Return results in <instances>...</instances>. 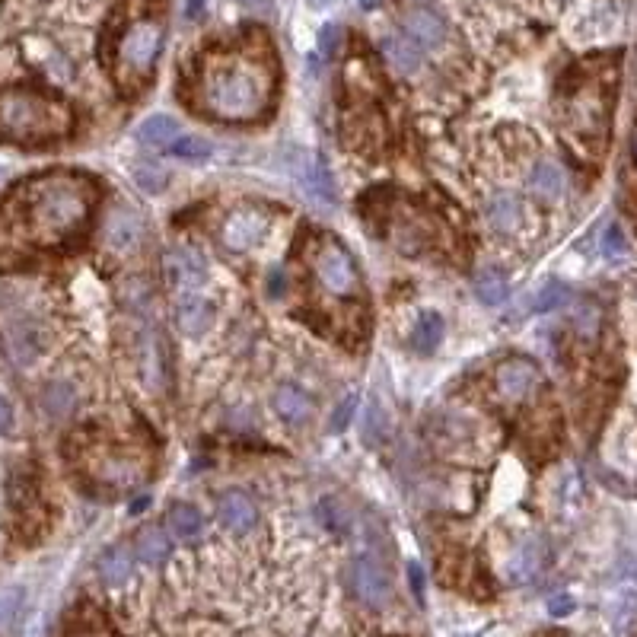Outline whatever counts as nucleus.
Returning <instances> with one entry per match:
<instances>
[{"mask_svg":"<svg viewBox=\"0 0 637 637\" xmlns=\"http://www.w3.org/2000/svg\"><path fill=\"white\" fill-rule=\"evenodd\" d=\"M99 188L83 172H42L20 182L0 201V268L58 252L83 236L93 217Z\"/></svg>","mask_w":637,"mask_h":637,"instance_id":"obj_1","label":"nucleus"},{"mask_svg":"<svg viewBox=\"0 0 637 637\" xmlns=\"http://www.w3.org/2000/svg\"><path fill=\"white\" fill-rule=\"evenodd\" d=\"M274 64L262 51L233 48L204 58L195 80V106L220 122H255L271 109Z\"/></svg>","mask_w":637,"mask_h":637,"instance_id":"obj_2","label":"nucleus"},{"mask_svg":"<svg viewBox=\"0 0 637 637\" xmlns=\"http://www.w3.org/2000/svg\"><path fill=\"white\" fill-rule=\"evenodd\" d=\"M74 125L71 109L58 96L36 90H0V137L16 144L58 141Z\"/></svg>","mask_w":637,"mask_h":637,"instance_id":"obj_3","label":"nucleus"},{"mask_svg":"<svg viewBox=\"0 0 637 637\" xmlns=\"http://www.w3.org/2000/svg\"><path fill=\"white\" fill-rule=\"evenodd\" d=\"M163 36L166 29L157 16H137V20H131L122 29V36H118L112 51L115 80L122 90H137L144 80H150L153 64H157L163 51Z\"/></svg>","mask_w":637,"mask_h":637,"instance_id":"obj_4","label":"nucleus"},{"mask_svg":"<svg viewBox=\"0 0 637 637\" xmlns=\"http://www.w3.org/2000/svg\"><path fill=\"white\" fill-rule=\"evenodd\" d=\"M313 274H316V284L322 287V294H329L335 300H351L360 294V271L354 265V258L332 236H322L316 243Z\"/></svg>","mask_w":637,"mask_h":637,"instance_id":"obj_5","label":"nucleus"},{"mask_svg":"<svg viewBox=\"0 0 637 637\" xmlns=\"http://www.w3.org/2000/svg\"><path fill=\"white\" fill-rule=\"evenodd\" d=\"M163 278L166 284L176 290V294H192V290H201L208 271H204V258L188 249V246H172L163 252Z\"/></svg>","mask_w":637,"mask_h":637,"instance_id":"obj_6","label":"nucleus"},{"mask_svg":"<svg viewBox=\"0 0 637 637\" xmlns=\"http://www.w3.org/2000/svg\"><path fill=\"white\" fill-rule=\"evenodd\" d=\"M351 587H354L357 599L367 602L370 609H383L392 599V580L386 574V567L370 555L357 558L351 564Z\"/></svg>","mask_w":637,"mask_h":637,"instance_id":"obj_7","label":"nucleus"},{"mask_svg":"<svg viewBox=\"0 0 637 637\" xmlns=\"http://www.w3.org/2000/svg\"><path fill=\"white\" fill-rule=\"evenodd\" d=\"M494 386L507 402H523L539 386V367L529 357H510L494 370Z\"/></svg>","mask_w":637,"mask_h":637,"instance_id":"obj_8","label":"nucleus"},{"mask_svg":"<svg viewBox=\"0 0 637 637\" xmlns=\"http://www.w3.org/2000/svg\"><path fill=\"white\" fill-rule=\"evenodd\" d=\"M268 233V217L255 208H239L223 220V243L233 252H246L258 246Z\"/></svg>","mask_w":637,"mask_h":637,"instance_id":"obj_9","label":"nucleus"},{"mask_svg":"<svg viewBox=\"0 0 637 637\" xmlns=\"http://www.w3.org/2000/svg\"><path fill=\"white\" fill-rule=\"evenodd\" d=\"M102 236H106V246L115 255H128L144 243V217L125 208V204H118V208L106 217V230H102Z\"/></svg>","mask_w":637,"mask_h":637,"instance_id":"obj_10","label":"nucleus"},{"mask_svg":"<svg viewBox=\"0 0 637 637\" xmlns=\"http://www.w3.org/2000/svg\"><path fill=\"white\" fill-rule=\"evenodd\" d=\"M545 558H548V548H545V539L542 536L523 539L520 545L513 548V555L507 561V580L510 583H529V580H536L539 571L545 567Z\"/></svg>","mask_w":637,"mask_h":637,"instance_id":"obj_11","label":"nucleus"},{"mask_svg":"<svg viewBox=\"0 0 637 637\" xmlns=\"http://www.w3.org/2000/svg\"><path fill=\"white\" fill-rule=\"evenodd\" d=\"M90 472L106 481V485H134L141 481V466L134 462L131 453L122 450H102L90 459Z\"/></svg>","mask_w":637,"mask_h":637,"instance_id":"obj_12","label":"nucleus"},{"mask_svg":"<svg viewBox=\"0 0 637 637\" xmlns=\"http://www.w3.org/2000/svg\"><path fill=\"white\" fill-rule=\"evenodd\" d=\"M214 319L211 300L192 290V294H176V322L185 335H204Z\"/></svg>","mask_w":637,"mask_h":637,"instance_id":"obj_13","label":"nucleus"},{"mask_svg":"<svg viewBox=\"0 0 637 637\" xmlns=\"http://www.w3.org/2000/svg\"><path fill=\"white\" fill-rule=\"evenodd\" d=\"M217 516L220 523L227 526L230 532H252V526L258 523V510L252 504V497L243 494V491H227L220 494V504H217Z\"/></svg>","mask_w":637,"mask_h":637,"instance_id":"obj_14","label":"nucleus"},{"mask_svg":"<svg viewBox=\"0 0 637 637\" xmlns=\"http://www.w3.org/2000/svg\"><path fill=\"white\" fill-rule=\"evenodd\" d=\"M571 125L587 134V137H599L606 131V102H602L599 93H577L571 102Z\"/></svg>","mask_w":637,"mask_h":637,"instance_id":"obj_15","label":"nucleus"},{"mask_svg":"<svg viewBox=\"0 0 637 637\" xmlns=\"http://www.w3.org/2000/svg\"><path fill=\"white\" fill-rule=\"evenodd\" d=\"M402 26H405V36L415 39L421 48H440L446 42V23L430 10H411L402 20Z\"/></svg>","mask_w":637,"mask_h":637,"instance_id":"obj_16","label":"nucleus"},{"mask_svg":"<svg viewBox=\"0 0 637 637\" xmlns=\"http://www.w3.org/2000/svg\"><path fill=\"white\" fill-rule=\"evenodd\" d=\"M485 217L491 223V230L510 236V233L520 230V223H523V204L510 192H497L485 204Z\"/></svg>","mask_w":637,"mask_h":637,"instance_id":"obj_17","label":"nucleus"},{"mask_svg":"<svg viewBox=\"0 0 637 637\" xmlns=\"http://www.w3.org/2000/svg\"><path fill=\"white\" fill-rule=\"evenodd\" d=\"M383 55L399 74H415L424 64V48L408 36H386L383 39Z\"/></svg>","mask_w":637,"mask_h":637,"instance_id":"obj_18","label":"nucleus"},{"mask_svg":"<svg viewBox=\"0 0 637 637\" xmlns=\"http://www.w3.org/2000/svg\"><path fill=\"white\" fill-rule=\"evenodd\" d=\"M529 192L539 201H558L564 195V169L552 160L536 163V169H532L529 176Z\"/></svg>","mask_w":637,"mask_h":637,"instance_id":"obj_19","label":"nucleus"},{"mask_svg":"<svg viewBox=\"0 0 637 637\" xmlns=\"http://www.w3.org/2000/svg\"><path fill=\"white\" fill-rule=\"evenodd\" d=\"M172 552V542L166 536V529L160 526H144L141 532H137V539H134V555L141 558L144 564L150 567H157L169 558Z\"/></svg>","mask_w":637,"mask_h":637,"instance_id":"obj_20","label":"nucleus"},{"mask_svg":"<svg viewBox=\"0 0 637 637\" xmlns=\"http://www.w3.org/2000/svg\"><path fill=\"white\" fill-rule=\"evenodd\" d=\"M274 411L287 421V424H306L309 421V399L306 392L297 389V386H281L278 392H274Z\"/></svg>","mask_w":637,"mask_h":637,"instance_id":"obj_21","label":"nucleus"},{"mask_svg":"<svg viewBox=\"0 0 637 637\" xmlns=\"http://www.w3.org/2000/svg\"><path fill=\"white\" fill-rule=\"evenodd\" d=\"M137 141L147 147H172L179 141V122L169 115H153L137 128Z\"/></svg>","mask_w":637,"mask_h":637,"instance_id":"obj_22","label":"nucleus"},{"mask_svg":"<svg viewBox=\"0 0 637 637\" xmlns=\"http://www.w3.org/2000/svg\"><path fill=\"white\" fill-rule=\"evenodd\" d=\"M134 571V561H131V552H125L122 545L109 548V552H102L99 558V577L109 583V587H122V583H128Z\"/></svg>","mask_w":637,"mask_h":637,"instance_id":"obj_23","label":"nucleus"},{"mask_svg":"<svg viewBox=\"0 0 637 637\" xmlns=\"http://www.w3.org/2000/svg\"><path fill=\"white\" fill-rule=\"evenodd\" d=\"M166 526L176 532V536L182 539V542H195L198 536H201V529H204V520H201V513H198V507H192V504H176L169 510V516H166Z\"/></svg>","mask_w":637,"mask_h":637,"instance_id":"obj_24","label":"nucleus"},{"mask_svg":"<svg viewBox=\"0 0 637 637\" xmlns=\"http://www.w3.org/2000/svg\"><path fill=\"white\" fill-rule=\"evenodd\" d=\"M475 297L481 303H488V306H501L510 297V284L504 278V271H497V268L481 271L475 278Z\"/></svg>","mask_w":637,"mask_h":637,"instance_id":"obj_25","label":"nucleus"},{"mask_svg":"<svg viewBox=\"0 0 637 637\" xmlns=\"http://www.w3.org/2000/svg\"><path fill=\"white\" fill-rule=\"evenodd\" d=\"M443 341V319L440 313H421L418 322H415V332H411V344L421 351V354H430L437 348V344Z\"/></svg>","mask_w":637,"mask_h":637,"instance_id":"obj_26","label":"nucleus"},{"mask_svg":"<svg viewBox=\"0 0 637 637\" xmlns=\"http://www.w3.org/2000/svg\"><path fill=\"white\" fill-rule=\"evenodd\" d=\"M77 405V392L67 383H51L42 392V408L48 411L51 418H67Z\"/></svg>","mask_w":637,"mask_h":637,"instance_id":"obj_27","label":"nucleus"},{"mask_svg":"<svg viewBox=\"0 0 637 637\" xmlns=\"http://www.w3.org/2000/svg\"><path fill=\"white\" fill-rule=\"evenodd\" d=\"M389 437V415L380 408V402H370L367 408V418H364V434H360V440H364L367 446H383Z\"/></svg>","mask_w":637,"mask_h":637,"instance_id":"obj_28","label":"nucleus"},{"mask_svg":"<svg viewBox=\"0 0 637 637\" xmlns=\"http://www.w3.org/2000/svg\"><path fill=\"white\" fill-rule=\"evenodd\" d=\"M169 150H172V157H179L185 163H201L211 157V141L201 134H179V141Z\"/></svg>","mask_w":637,"mask_h":637,"instance_id":"obj_29","label":"nucleus"},{"mask_svg":"<svg viewBox=\"0 0 637 637\" xmlns=\"http://www.w3.org/2000/svg\"><path fill=\"white\" fill-rule=\"evenodd\" d=\"M309 192H313L322 204H332L335 201V182H332V169L325 166L322 157L313 160L309 166Z\"/></svg>","mask_w":637,"mask_h":637,"instance_id":"obj_30","label":"nucleus"},{"mask_svg":"<svg viewBox=\"0 0 637 637\" xmlns=\"http://www.w3.org/2000/svg\"><path fill=\"white\" fill-rule=\"evenodd\" d=\"M316 516L329 532H348V523H351L348 510H344L341 501H335V497H322L319 507H316Z\"/></svg>","mask_w":637,"mask_h":637,"instance_id":"obj_31","label":"nucleus"},{"mask_svg":"<svg viewBox=\"0 0 637 637\" xmlns=\"http://www.w3.org/2000/svg\"><path fill=\"white\" fill-rule=\"evenodd\" d=\"M131 176H134L137 188H141V192H147V195H160L163 188H166V172L160 166H153V163H137L131 169Z\"/></svg>","mask_w":637,"mask_h":637,"instance_id":"obj_32","label":"nucleus"},{"mask_svg":"<svg viewBox=\"0 0 637 637\" xmlns=\"http://www.w3.org/2000/svg\"><path fill=\"white\" fill-rule=\"evenodd\" d=\"M599 322H602L599 306H596L593 300H580L577 309H574V329H577L583 338H596Z\"/></svg>","mask_w":637,"mask_h":637,"instance_id":"obj_33","label":"nucleus"},{"mask_svg":"<svg viewBox=\"0 0 637 637\" xmlns=\"http://www.w3.org/2000/svg\"><path fill=\"white\" fill-rule=\"evenodd\" d=\"M567 300H571V290H567L561 281H548L536 297V313H552V309L564 306Z\"/></svg>","mask_w":637,"mask_h":637,"instance_id":"obj_34","label":"nucleus"},{"mask_svg":"<svg viewBox=\"0 0 637 637\" xmlns=\"http://www.w3.org/2000/svg\"><path fill=\"white\" fill-rule=\"evenodd\" d=\"M628 252V239L622 233V227L618 223H609L606 233H602V255L606 258H622Z\"/></svg>","mask_w":637,"mask_h":637,"instance_id":"obj_35","label":"nucleus"},{"mask_svg":"<svg viewBox=\"0 0 637 637\" xmlns=\"http://www.w3.org/2000/svg\"><path fill=\"white\" fill-rule=\"evenodd\" d=\"M354 408H357V392H348L341 399V405L335 408V415H332V430H344L351 424V418H354Z\"/></svg>","mask_w":637,"mask_h":637,"instance_id":"obj_36","label":"nucleus"},{"mask_svg":"<svg viewBox=\"0 0 637 637\" xmlns=\"http://www.w3.org/2000/svg\"><path fill=\"white\" fill-rule=\"evenodd\" d=\"M574 609H577V602H574V596H567V593H558V596L548 599V612H552L555 618L571 615Z\"/></svg>","mask_w":637,"mask_h":637,"instance_id":"obj_37","label":"nucleus"},{"mask_svg":"<svg viewBox=\"0 0 637 637\" xmlns=\"http://www.w3.org/2000/svg\"><path fill=\"white\" fill-rule=\"evenodd\" d=\"M338 26L335 23H329V26H322V32H319V51L322 55H332L335 51V45H338Z\"/></svg>","mask_w":637,"mask_h":637,"instance_id":"obj_38","label":"nucleus"},{"mask_svg":"<svg viewBox=\"0 0 637 637\" xmlns=\"http://www.w3.org/2000/svg\"><path fill=\"white\" fill-rule=\"evenodd\" d=\"M16 599H20V593L10 590V593H0V625H7L13 612H16Z\"/></svg>","mask_w":637,"mask_h":637,"instance_id":"obj_39","label":"nucleus"},{"mask_svg":"<svg viewBox=\"0 0 637 637\" xmlns=\"http://www.w3.org/2000/svg\"><path fill=\"white\" fill-rule=\"evenodd\" d=\"M408 580H411V590H415L418 602H424V567L411 561L408 564Z\"/></svg>","mask_w":637,"mask_h":637,"instance_id":"obj_40","label":"nucleus"},{"mask_svg":"<svg viewBox=\"0 0 637 637\" xmlns=\"http://www.w3.org/2000/svg\"><path fill=\"white\" fill-rule=\"evenodd\" d=\"M10 424H13V408H10V402L4 399V395H0V434H7Z\"/></svg>","mask_w":637,"mask_h":637,"instance_id":"obj_41","label":"nucleus"},{"mask_svg":"<svg viewBox=\"0 0 637 637\" xmlns=\"http://www.w3.org/2000/svg\"><path fill=\"white\" fill-rule=\"evenodd\" d=\"M239 4H243V7H249V10H271V0H239Z\"/></svg>","mask_w":637,"mask_h":637,"instance_id":"obj_42","label":"nucleus"},{"mask_svg":"<svg viewBox=\"0 0 637 637\" xmlns=\"http://www.w3.org/2000/svg\"><path fill=\"white\" fill-rule=\"evenodd\" d=\"M201 4H204V0H188V16H192V20H198V13H201Z\"/></svg>","mask_w":637,"mask_h":637,"instance_id":"obj_43","label":"nucleus"},{"mask_svg":"<svg viewBox=\"0 0 637 637\" xmlns=\"http://www.w3.org/2000/svg\"><path fill=\"white\" fill-rule=\"evenodd\" d=\"M360 7H364V10H376V7H380V0H360Z\"/></svg>","mask_w":637,"mask_h":637,"instance_id":"obj_44","label":"nucleus"},{"mask_svg":"<svg viewBox=\"0 0 637 637\" xmlns=\"http://www.w3.org/2000/svg\"><path fill=\"white\" fill-rule=\"evenodd\" d=\"M631 150H634V160H637V128H634V137H631Z\"/></svg>","mask_w":637,"mask_h":637,"instance_id":"obj_45","label":"nucleus"},{"mask_svg":"<svg viewBox=\"0 0 637 637\" xmlns=\"http://www.w3.org/2000/svg\"><path fill=\"white\" fill-rule=\"evenodd\" d=\"M309 4H313V7H325V4H329V0H309Z\"/></svg>","mask_w":637,"mask_h":637,"instance_id":"obj_46","label":"nucleus"}]
</instances>
